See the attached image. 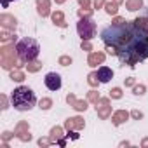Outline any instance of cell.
Here are the masks:
<instances>
[{
  "label": "cell",
  "instance_id": "ba28073f",
  "mask_svg": "<svg viewBox=\"0 0 148 148\" xmlns=\"http://www.w3.org/2000/svg\"><path fill=\"white\" fill-rule=\"evenodd\" d=\"M86 125V122H84V119H80V117H73V119H68L66 122H64V129H68V131H80L82 127Z\"/></svg>",
  "mask_w": 148,
  "mask_h": 148
},
{
  "label": "cell",
  "instance_id": "8992f818",
  "mask_svg": "<svg viewBox=\"0 0 148 148\" xmlns=\"http://www.w3.org/2000/svg\"><path fill=\"white\" fill-rule=\"evenodd\" d=\"M98 103L101 105V106H96V110H98V115H99L101 119H108V117H110V113H112L110 99H108V98H101Z\"/></svg>",
  "mask_w": 148,
  "mask_h": 148
},
{
  "label": "cell",
  "instance_id": "f1b7e54d",
  "mask_svg": "<svg viewBox=\"0 0 148 148\" xmlns=\"http://www.w3.org/2000/svg\"><path fill=\"white\" fill-rule=\"evenodd\" d=\"M82 49H84V51H92L91 42H89V40H82Z\"/></svg>",
  "mask_w": 148,
  "mask_h": 148
},
{
  "label": "cell",
  "instance_id": "6da1fadb",
  "mask_svg": "<svg viewBox=\"0 0 148 148\" xmlns=\"http://www.w3.org/2000/svg\"><path fill=\"white\" fill-rule=\"evenodd\" d=\"M11 103H12V106H14L16 110H19V112H28V110H32V108L35 106L37 98H35V92H33L30 87L19 86V87H16V89L12 91V94H11Z\"/></svg>",
  "mask_w": 148,
  "mask_h": 148
},
{
  "label": "cell",
  "instance_id": "9c48e42d",
  "mask_svg": "<svg viewBox=\"0 0 148 148\" xmlns=\"http://www.w3.org/2000/svg\"><path fill=\"white\" fill-rule=\"evenodd\" d=\"M66 101H68L73 108H75V110H79V112H86V110H87V101H79L73 94H68Z\"/></svg>",
  "mask_w": 148,
  "mask_h": 148
},
{
  "label": "cell",
  "instance_id": "cb8c5ba5",
  "mask_svg": "<svg viewBox=\"0 0 148 148\" xmlns=\"http://www.w3.org/2000/svg\"><path fill=\"white\" fill-rule=\"evenodd\" d=\"M87 99H89L91 103H96V105H98V101H99V94H98L96 91H91V92L87 94Z\"/></svg>",
  "mask_w": 148,
  "mask_h": 148
},
{
  "label": "cell",
  "instance_id": "d590c367",
  "mask_svg": "<svg viewBox=\"0 0 148 148\" xmlns=\"http://www.w3.org/2000/svg\"><path fill=\"white\" fill-rule=\"evenodd\" d=\"M141 146H148V138H145V139L141 141Z\"/></svg>",
  "mask_w": 148,
  "mask_h": 148
},
{
  "label": "cell",
  "instance_id": "44dd1931",
  "mask_svg": "<svg viewBox=\"0 0 148 148\" xmlns=\"http://www.w3.org/2000/svg\"><path fill=\"white\" fill-rule=\"evenodd\" d=\"M42 68V63H38V61H30L28 63V71H38Z\"/></svg>",
  "mask_w": 148,
  "mask_h": 148
},
{
  "label": "cell",
  "instance_id": "9a60e30c",
  "mask_svg": "<svg viewBox=\"0 0 148 148\" xmlns=\"http://www.w3.org/2000/svg\"><path fill=\"white\" fill-rule=\"evenodd\" d=\"M52 21H54V25H58V26H61V28H64V26H66L64 16H63V12H61V11L52 12Z\"/></svg>",
  "mask_w": 148,
  "mask_h": 148
},
{
  "label": "cell",
  "instance_id": "484cf974",
  "mask_svg": "<svg viewBox=\"0 0 148 148\" xmlns=\"http://www.w3.org/2000/svg\"><path fill=\"white\" fill-rule=\"evenodd\" d=\"M51 105H52V101H51L49 98H44V99L40 101V108H42V110H49Z\"/></svg>",
  "mask_w": 148,
  "mask_h": 148
},
{
  "label": "cell",
  "instance_id": "603a6c76",
  "mask_svg": "<svg viewBox=\"0 0 148 148\" xmlns=\"http://www.w3.org/2000/svg\"><path fill=\"white\" fill-rule=\"evenodd\" d=\"M87 79H89V84H91L92 87H96V86H98V82H99L98 73H94V71H92V73H89V77H87Z\"/></svg>",
  "mask_w": 148,
  "mask_h": 148
},
{
  "label": "cell",
  "instance_id": "5b68a950",
  "mask_svg": "<svg viewBox=\"0 0 148 148\" xmlns=\"http://www.w3.org/2000/svg\"><path fill=\"white\" fill-rule=\"evenodd\" d=\"M44 84H45V87L49 91H59L61 89V84H63L61 82V75H59V73L51 71V73H47V75H45Z\"/></svg>",
  "mask_w": 148,
  "mask_h": 148
},
{
  "label": "cell",
  "instance_id": "7a4b0ae2",
  "mask_svg": "<svg viewBox=\"0 0 148 148\" xmlns=\"http://www.w3.org/2000/svg\"><path fill=\"white\" fill-rule=\"evenodd\" d=\"M16 51H18V58L25 63L35 61L40 54V45L35 38L32 37H25L16 44Z\"/></svg>",
  "mask_w": 148,
  "mask_h": 148
},
{
  "label": "cell",
  "instance_id": "ffe728a7",
  "mask_svg": "<svg viewBox=\"0 0 148 148\" xmlns=\"http://www.w3.org/2000/svg\"><path fill=\"white\" fill-rule=\"evenodd\" d=\"M110 98H112V99H120V98H122V89H120V87H113V89L110 91Z\"/></svg>",
  "mask_w": 148,
  "mask_h": 148
},
{
  "label": "cell",
  "instance_id": "5bb4252c",
  "mask_svg": "<svg viewBox=\"0 0 148 148\" xmlns=\"http://www.w3.org/2000/svg\"><path fill=\"white\" fill-rule=\"evenodd\" d=\"M0 21H2L4 28H16V19L12 16H7V14H2L0 16Z\"/></svg>",
  "mask_w": 148,
  "mask_h": 148
},
{
  "label": "cell",
  "instance_id": "f546056e",
  "mask_svg": "<svg viewBox=\"0 0 148 148\" xmlns=\"http://www.w3.org/2000/svg\"><path fill=\"white\" fill-rule=\"evenodd\" d=\"M105 4H106L105 0H94V9H101Z\"/></svg>",
  "mask_w": 148,
  "mask_h": 148
},
{
  "label": "cell",
  "instance_id": "3957f363",
  "mask_svg": "<svg viewBox=\"0 0 148 148\" xmlns=\"http://www.w3.org/2000/svg\"><path fill=\"white\" fill-rule=\"evenodd\" d=\"M77 32L82 37V40H91L96 35V23L91 18H80L77 23Z\"/></svg>",
  "mask_w": 148,
  "mask_h": 148
},
{
  "label": "cell",
  "instance_id": "e575fe53",
  "mask_svg": "<svg viewBox=\"0 0 148 148\" xmlns=\"http://www.w3.org/2000/svg\"><path fill=\"white\" fill-rule=\"evenodd\" d=\"M2 103H4L2 108H7V99H5V96H2Z\"/></svg>",
  "mask_w": 148,
  "mask_h": 148
},
{
  "label": "cell",
  "instance_id": "d6986e66",
  "mask_svg": "<svg viewBox=\"0 0 148 148\" xmlns=\"http://www.w3.org/2000/svg\"><path fill=\"white\" fill-rule=\"evenodd\" d=\"M11 79L16 80V82H23V80H25V73L19 71V70H14V71L11 73Z\"/></svg>",
  "mask_w": 148,
  "mask_h": 148
},
{
  "label": "cell",
  "instance_id": "74e56055",
  "mask_svg": "<svg viewBox=\"0 0 148 148\" xmlns=\"http://www.w3.org/2000/svg\"><path fill=\"white\" fill-rule=\"evenodd\" d=\"M115 2H117V4H119V5H120V4H122V2H124V0H115Z\"/></svg>",
  "mask_w": 148,
  "mask_h": 148
},
{
  "label": "cell",
  "instance_id": "52a82bcc",
  "mask_svg": "<svg viewBox=\"0 0 148 148\" xmlns=\"http://www.w3.org/2000/svg\"><path fill=\"white\" fill-rule=\"evenodd\" d=\"M96 73H98V79H99L101 84H106V82H110V80L113 79V71H112V68H108V66H99Z\"/></svg>",
  "mask_w": 148,
  "mask_h": 148
},
{
  "label": "cell",
  "instance_id": "836d02e7",
  "mask_svg": "<svg viewBox=\"0 0 148 148\" xmlns=\"http://www.w3.org/2000/svg\"><path fill=\"white\" fill-rule=\"evenodd\" d=\"M82 7H89V0H79Z\"/></svg>",
  "mask_w": 148,
  "mask_h": 148
},
{
  "label": "cell",
  "instance_id": "277c9868",
  "mask_svg": "<svg viewBox=\"0 0 148 148\" xmlns=\"http://www.w3.org/2000/svg\"><path fill=\"white\" fill-rule=\"evenodd\" d=\"M14 49H16L14 44H12V45H4V47H2V66H4L5 70H11L12 66L18 64V58H16L18 51H14Z\"/></svg>",
  "mask_w": 148,
  "mask_h": 148
},
{
  "label": "cell",
  "instance_id": "4316f807",
  "mask_svg": "<svg viewBox=\"0 0 148 148\" xmlns=\"http://www.w3.org/2000/svg\"><path fill=\"white\" fill-rule=\"evenodd\" d=\"M59 64H61V66L71 64V58H70V56H61V58H59Z\"/></svg>",
  "mask_w": 148,
  "mask_h": 148
},
{
  "label": "cell",
  "instance_id": "4fadbf2b",
  "mask_svg": "<svg viewBox=\"0 0 148 148\" xmlns=\"http://www.w3.org/2000/svg\"><path fill=\"white\" fill-rule=\"evenodd\" d=\"M16 134L23 139V141H26V139H32V136L28 134V124L26 122H21L19 125H18V129H16Z\"/></svg>",
  "mask_w": 148,
  "mask_h": 148
},
{
  "label": "cell",
  "instance_id": "83f0119b",
  "mask_svg": "<svg viewBox=\"0 0 148 148\" xmlns=\"http://www.w3.org/2000/svg\"><path fill=\"white\" fill-rule=\"evenodd\" d=\"M131 117L136 119V120H139V119H143V113H141L139 110H132V112H131Z\"/></svg>",
  "mask_w": 148,
  "mask_h": 148
},
{
  "label": "cell",
  "instance_id": "8d00e7d4",
  "mask_svg": "<svg viewBox=\"0 0 148 148\" xmlns=\"http://www.w3.org/2000/svg\"><path fill=\"white\" fill-rule=\"evenodd\" d=\"M9 2H11V0H2V5H4V7H7V4H9Z\"/></svg>",
  "mask_w": 148,
  "mask_h": 148
},
{
  "label": "cell",
  "instance_id": "1f68e13d",
  "mask_svg": "<svg viewBox=\"0 0 148 148\" xmlns=\"http://www.w3.org/2000/svg\"><path fill=\"white\" fill-rule=\"evenodd\" d=\"M9 38H11V33H7V32H4V33H2V42H7Z\"/></svg>",
  "mask_w": 148,
  "mask_h": 148
},
{
  "label": "cell",
  "instance_id": "8fae6325",
  "mask_svg": "<svg viewBox=\"0 0 148 148\" xmlns=\"http://www.w3.org/2000/svg\"><path fill=\"white\" fill-rule=\"evenodd\" d=\"M103 61H105V54H103V52H91V54H89V59H87L89 66H98V64H101Z\"/></svg>",
  "mask_w": 148,
  "mask_h": 148
},
{
  "label": "cell",
  "instance_id": "d6a6232c",
  "mask_svg": "<svg viewBox=\"0 0 148 148\" xmlns=\"http://www.w3.org/2000/svg\"><path fill=\"white\" fill-rule=\"evenodd\" d=\"M125 86H127V87L134 86V79H127V80H125Z\"/></svg>",
  "mask_w": 148,
  "mask_h": 148
},
{
  "label": "cell",
  "instance_id": "d4e9b609",
  "mask_svg": "<svg viewBox=\"0 0 148 148\" xmlns=\"http://www.w3.org/2000/svg\"><path fill=\"white\" fill-rule=\"evenodd\" d=\"M91 14H92V11H91L89 7H84V9L79 11V16H80V18H91Z\"/></svg>",
  "mask_w": 148,
  "mask_h": 148
},
{
  "label": "cell",
  "instance_id": "30bf717a",
  "mask_svg": "<svg viewBox=\"0 0 148 148\" xmlns=\"http://www.w3.org/2000/svg\"><path fill=\"white\" fill-rule=\"evenodd\" d=\"M49 7H51V2L49 0H37V11H38V14L42 16V18H45V16H49Z\"/></svg>",
  "mask_w": 148,
  "mask_h": 148
},
{
  "label": "cell",
  "instance_id": "2e32d148",
  "mask_svg": "<svg viewBox=\"0 0 148 148\" xmlns=\"http://www.w3.org/2000/svg\"><path fill=\"white\" fill-rule=\"evenodd\" d=\"M61 136H63V129L56 125V127H52V129H51V136H49V139H51L52 143H54V141L58 143V141L61 139Z\"/></svg>",
  "mask_w": 148,
  "mask_h": 148
},
{
  "label": "cell",
  "instance_id": "7402d4cb",
  "mask_svg": "<svg viewBox=\"0 0 148 148\" xmlns=\"http://www.w3.org/2000/svg\"><path fill=\"white\" fill-rule=\"evenodd\" d=\"M132 92H134L136 96H143V94L146 92V87H145L143 84H139V86H134V89H132Z\"/></svg>",
  "mask_w": 148,
  "mask_h": 148
},
{
  "label": "cell",
  "instance_id": "ac0fdd59",
  "mask_svg": "<svg viewBox=\"0 0 148 148\" xmlns=\"http://www.w3.org/2000/svg\"><path fill=\"white\" fill-rule=\"evenodd\" d=\"M117 7H119V4L115 2V0H113V2H106V4H105V11H106L110 16H115V14H117V11H119Z\"/></svg>",
  "mask_w": 148,
  "mask_h": 148
},
{
  "label": "cell",
  "instance_id": "e0dca14e",
  "mask_svg": "<svg viewBox=\"0 0 148 148\" xmlns=\"http://www.w3.org/2000/svg\"><path fill=\"white\" fill-rule=\"evenodd\" d=\"M125 5L129 11H138V9H143V0H127Z\"/></svg>",
  "mask_w": 148,
  "mask_h": 148
},
{
  "label": "cell",
  "instance_id": "7c38bea8",
  "mask_svg": "<svg viewBox=\"0 0 148 148\" xmlns=\"http://www.w3.org/2000/svg\"><path fill=\"white\" fill-rule=\"evenodd\" d=\"M127 119H129V113H127L125 110H119V112H115V113H113V117H112V120H113V124H115V125L124 124Z\"/></svg>",
  "mask_w": 148,
  "mask_h": 148
},
{
  "label": "cell",
  "instance_id": "4dcf8cb0",
  "mask_svg": "<svg viewBox=\"0 0 148 148\" xmlns=\"http://www.w3.org/2000/svg\"><path fill=\"white\" fill-rule=\"evenodd\" d=\"M51 143H52L51 139H38V145H40V146H47V145H51Z\"/></svg>",
  "mask_w": 148,
  "mask_h": 148
},
{
  "label": "cell",
  "instance_id": "f35d334b",
  "mask_svg": "<svg viewBox=\"0 0 148 148\" xmlns=\"http://www.w3.org/2000/svg\"><path fill=\"white\" fill-rule=\"evenodd\" d=\"M64 2V0H56V4H63Z\"/></svg>",
  "mask_w": 148,
  "mask_h": 148
}]
</instances>
